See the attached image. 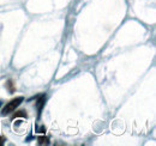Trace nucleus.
Returning <instances> with one entry per match:
<instances>
[{
    "mask_svg": "<svg viewBox=\"0 0 156 146\" xmlns=\"http://www.w3.org/2000/svg\"><path fill=\"white\" fill-rule=\"evenodd\" d=\"M37 140H39V145H48L49 144V139L47 137H40Z\"/></svg>",
    "mask_w": 156,
    "mask_h": 146,
    "instance_id": "4",
    "label": "nucleus"
},
{
    "mask_svg": "<svg viewBox=\"0 0 156 146\" xmlns=\"http://www.w3.org/2000/svg\"><path fill=\"white\" fill-rule=\"evenodd\" d=\"M5 140H6V139H5V138H4V137H0V145H2V144H4V141H5Z\"/></svg>",
    "mask_w": 156,
    "mask_h": 146,
    "instance_id": "6",
    "label": "nucleus"
},
{
    "mask_svg": "<svg viewBox=\"0 0 156 146\" xmlns=\"http://www.w3.org/2000/svg\"><path fill=\"white\" fill-rule=\"evenodd\" d=\"M24 101V98L20 96V97H16V98H13V99H11L9 103H6V106L4 107V109H2V114L4 115H7V114H11L12 111H15L16 108L20 106V103Z\"/></svg>",
    "mask_w": 156,
    "mask_h": 146,
    "instance_id": "1",
    "label": "nucleus"
},
{
    "mask_svg": "<svg viewBox=\"0 0 156 146\" xmlns=\"http://www.w3.org/2000/svg\"><path fill=\"white\" fill-rule=\"evenodd\" d=\"M7 86H9V89H10V91H11V92L15 91V89H13V83H12L11 80H10V82L7 83Z\"/></svg>",
    "mask_w": 156,
    "mask_h": 146,
    "instance_id": "5",
    "label": "nucleus"
},
{
    "mask_svg": "<svg viewBox=\"0 0 156 146\" xmlns=\"http://www.w3.org/2000/svg\"><path fill=\"white\" fill-rule=\"evenodd\" d=\"M16 117H28L27 111H24V110H20V111H17V113L12 116V119H16Z\"/></svg>",
    "mask_w": 156,
    "mask_h": 146,
    "instance_id": "3",
    "label": "nucleus"
},
{
    "mask_svg": "<svg viewBox=\"0 0 156 146\" xmlns=\"http://www.w3.org/2000/svg\"><path fill=\"white\" fill-rule=\"evenodd\" d=\"M0 107H1V102H0Z\"/></svg>",
    "mask_w": 156,
    "mask_h": 146,
    "instance_id": "7",
    "label": "nucleus"
},
{
    "mask_svg": "<svg viewBox=\"0 0 156 146\" xmlns=\"http://www.w3.org/2000/svg\"><path fill=\"white\" fill-rule=\"evenodd\" d=\"M44 102H46V96L42 95L41 97H39V99L36 102V108H37V111H39V115L41 114V111H42V108L44 106Z\"/></svg>",
    "mask_w": 156,
    "mask_h": 146,
    "instance_id": "2",
    "label": "nucleus"
}]
</instances>
